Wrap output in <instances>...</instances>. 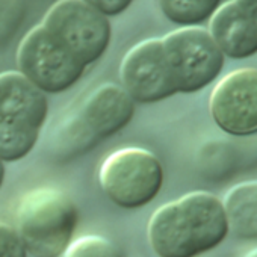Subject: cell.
Returning <instances> with one entry per match:
<instances>
[{"label":"cell","instance_id":"6da1fadb","mask_svg":"<svg viewBox=\"0 0 257 257\" xmlns=\"http://www.w3.org/2000/svg\"><path fill=\"white\" fill-rule=\"evenodd\" d=\"M147 231L159 257H197L225 239L228 224L222 203L198 191L159 207Z\"/></svg>","mask_w":257,"mask_h":257},{"label":"cell","instance_id":"7a4b0ae2","mask_svg":"<svg viewBox=\"0 0 257 257\" xmlns=\"http://www.w3.org/2000/svg\"><path fill=\"white\" fill-rule=\"evenodd\" d=\"M77 225L74 203L59 189L40 188L26 194L17 209V233L32 257H59Z\"/></svg>","mask_w":257,"mask_h":257},{"label":"cell","instance_id":"3957f363","mask_svg":"<svg viewBox=\"0 0 257 257\" xmlns=\"http://www.w3.org/2000/svg\"><path fill=\"white\" fill-rule=\"evenodd\" d=\"M135 113V101L121 86L106 83L97 88L79 112L64 124L61 150L64 156H77L97 143L118 134Z\"/></svg>","mask_w":257,"mask_h":257},{"label":"cell","instance_id":"277c9868","mask_svg":"<svg viewBox=\"0 0 257 257\" xmlns=\"http://www.w3.org/2000/svg\"><path fill=\"white\" fill-rule=\"evenodd\" d=\"M98 180L113 204L122 209H140L159 194L164 170L153 153L127 147L110 153L103 161Z\"/></svg>","mask_w":257,"mask_h":257},{"label":"cell","instance_id":"5b68a950","mask_svg":"<svg viewBox=\"0 0 257 257\" xmlns=\"http://www.w3.org/2000/svg\"><path fill=\"white\" fill-rule=\"evenodd\" d=\"M41 25L85 67L104 55L112 38L109 19L83 0H58Z\"/></svg>","mask_w":257,"mask_h":257},{"label":"cell","instance_id":"8992f818","mask_svg":"<svg viewBox=\"0 0 257 257\" xmlns=\"http://www.w3.org/2000/svg\"><path fill=\"white\" fill-rule=\"evenodd\" d=\"M162 49L177 92H195L212 83L225 56L203 28H180L167 34Z\"/></svg>","mask_w":257,"mask_h":257},{"label":"cell","instance_id":"52a82bcc","mask_svg":"<svg viewBox=\"0 0 257 257\" xmlns=\"http://www.w3.org/2000/svg\"><path fill=\"white\" fill-rule=\"evenodd\" d=\"M17 65L19 71L44 94L67 91L86 68L43 25L31 29L22 40L17 50Z\"/></svg>","mask_w":257,"mask_h":257},{"label":"cell","instance_id":"ba28073f","mask_svg":"<svg viewBox=\"0 0 257 257\" xmlns=\"http://www.w3.org/2000/svg\"><path fill=\"white\" fill-rule=\"evenodd\" d=\"M119 79L135 103H155L177 94L161 38L141 41L128 50L119 65Z\"/></svg>","mask_w":257,"mask_h":257},{"label":"cell","instance_id":"9c48e42d","mask_svg":"<svg viewBox=\"0 0 257 257\" xmlns=\"http://www.w3.org/2000/svg\"><path fill=\"white\" fill-rule=\"evenodd\" d=\"M209 107L225 134H257V70L239 68L222 77L210 94Z\"/></svg>","mask_w":257,"mask_h":257},{"label":"cell","instance_id":"30bf717a","mask_svg":"<svg viewBox=\"0 0 257 257\" xmlns=\"http://www.w3.org/2000/svg\"><path fill=\"white\" fill-rule=\"evenodd\" d=\"M209 34L224 56L249 58L257 53V0H228L210 17Z\"/></svg>","mask_w":257,"mask_h":257},{"label":"cell","instance_id":"8fae6325","mask_svg":"<svg viewBox=\"0 0 257 257\" xmlns=\"http://www.w3.org/2000/svg\"><path fill=\"white\" fill-rule=\"evenodd\" d=\"M49 101L20 71L0 73V116L41 131Z\"/></svg>","mask_w":257,"mask_h":257},{"label":"cell","instance_id":"7c38bea8","mask_svg":"<svg viewBox=\"0 0 257 257\" xmlns=\"http://www.w3.org/2000/svg\"><path fill=\"white\" fill-rule=\"evenodd\" d=\"M228 231L240 239H257V182L233 186L222 203Z\"/></svg>","mask_w":257,"mask_h":257},{"label":"cell","instance_id":"4fadbf2b","mask_svg":"<svg viewBox=\"0 0 257 257\" xmlns=\"http://www.w3.org/2000/svg\"><path fill=\"white\" fill-rule=\"evenodd\" d=\"M40 137V131L0 116V161L14 162L31 153Z\"/></svg>","mask_w":257,"mask_h":257},{"label":"cell","instance_id":"5bb4252c","mask_svg":"<svg viewBox=\"0 0 257 257\" xmlns=\"http://www.w3.org/2000/svg\"><path fill=\"white\" fill-rule=\"evenodd\" d=\"M221 0H158L167 20L182 28H195L210 20Z\"/></svg>","mask_w":257,"mask_h":257},{"label":"cell","instance_id":"9a60e30c","mask_svg":"<svg viewBox=\"0 0 257 257\" xmlns=\"http://www.w3.org/2000/svg\"><path fill=\"white\" fill-rule=\"evenodd\" d=\"M62 257H122V254L119 248L106 237L86 234L71 240Z\"/></svg>","mask_w":257,"mask_h":257},{"label":"cell","instance_id":"2e32d148","mask_svg":"<svg viewBox=\"0 0 257 257\" xmlns=\"http://www.w3.org/2000/svg\"><path fill=\"white\" fill-rule=\"evenodd\" d=\"M0 257H28L17 230L4 222H0Z\"/></svg>","mask_w":257,"mask_h":257},{"label":"cell","instance_id":"e0dca14e","mask_svg":"<svg viewBox=\"0 0 257 257\" xmlns=\"http://www.w3.org/2000/svg\"><path fill=\"white\" fill-rule=\"evenodd\" d=\"M83 2H86L94 10H97L98 13L109 19L122 14L134 4V0H83Z\"/></svg>","mask_w":257,"mask_h":257},{"label":"cell","instance_id":"ac0fdd59","mask_svg":"<svg viewBox=\"0 0 257 257\" xmlns=\"http://www.w3.org/2000/svg\"><path fill=\"white\" fill-rule=\"evenodd\" d=\"M4 180H5V165L2 161H0V188L4 185Z\"/></svg>","mask_w":257,"mask_h":257},{"label":"cell","instance_id":"d6986e66","mask_svg":"<svg viewBox=\"0 0 257 257\" xmlns=\"http://www.w3.org/2000/svg\"><path fill=\"white\" fill-rule=\"evenodd\" d=\"M245 257H257V249H254V251H251V252H248Z\"/></svg>","mask_w":257,"mask_h":257}]
</instances>
